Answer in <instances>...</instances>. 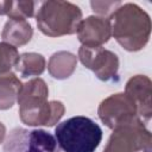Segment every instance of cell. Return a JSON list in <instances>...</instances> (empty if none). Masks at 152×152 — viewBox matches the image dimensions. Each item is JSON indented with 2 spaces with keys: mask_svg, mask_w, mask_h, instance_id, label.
<instances>
[{
  "mask_svg": "<svg viewBox=\"0 0 152 152\" xmlns=\"http://www.w3.org/2000/svg\"><path fill=\"white\" fill-rule=\"evenodd\" d=\"M48 88L43 80L36 78L24 84L18 94L21 120L30 126H52L61 119L64 107L59 101H45Z\"/></svg>",
  "mask_w": 152,
  "mask_h": 152,
  "instance_id": "1",
  "label": "cell"
},
{
  "mask_svg": "<svg viewBox=\"0 0 152 152\" xmlns=\"http://www.w3.org/2000/svg\"><path fill=\"white\" fill-rule=\"evenodd\" d=\"M109 24L114 38L126 50H139L148 40L150 17L134 4L120 5L110 15Z\"/></svg>",
  "mask_w": 152,
  "mask_h": 152,
  "instance_id": "2",
  "label": "cell"
},
{
  "mask_svg": "<svg viewBox=\"0 0 152 152\" xmlns=\"http://www.w3.org/2000/svg\"><path fill=\"white\" fill-rule=\"evenodd\" d=\"M55 138L64 152H95L102 139V129L91 119L78 115L58 124Z\"/></svg>",
  "mask_w": 152,
  "mask_h": 152,
  "instance_id": "3",
  "label": "cell"
},
{
  "mask_svg": "<svg viewBox=\"0 0 152 152\" xmlns=\"http://www.w3.org/2000/svg\"><path fill=\"white\" fill-rule=\"evenodd\" d=\"M39 30L51 37L72 34L82 21L78 6L68 1H45L40 4L36 15Z\"/></svg>",
  "mask_w": 152,
  "mask_h": 152,
  "instance_id": "4",
  "label": "cell"
},
{
  "mask_svg": "<svg viewBox=\"0 0 152 152\" xmlns=\"http://www.w3.org/2000/svg\"><path fill=\"white\" fill-rule=\"evenodd\" d=\"M2 152H59L55 135L44 129L13 128L4 144Z\"/></svg>",
  "mask_w": 152,
  "mask_h": 152,
  "instance_id": "5",
  "label": "cell"
},
{
  "mask_svg": "<svg viewBox=\"0 0 152 152\" xmlns=\"http://www.w3.org/2000/svg\"><path fill=\"white\" fill-rule=\"evenodd\" d=\"M151 135L137 118L115 127L104 152H137L150 146Z\"/></svg>",
  "mask_w": 152,
  "mask_h": 152,
  "instance_id": "6",
  "label": "cell"
},
{
  "mask_svg": "<svg viewBox=\"0 0 152 152\" xmlns=\"http://www.w3.org/2000/svg\"><path fill=\"white\" fill-rule=\"evenodd\" d=\"M81 62L91 69L100 80L108 81L116 76L119 61L115 53L102 49L101 46L82 45L80 49Z\"/></svg>",
  "mask_w": 152,
  "mask_h": 152,
  "instance_id": "7",
  "label": "cell"
},
{
  "mask_svg": "<svg viewBox=\"0 0 152 152\" xmlns=\"http://www.w3.org/2000/svg\"><path fill=\"white\" fill-rule=\"evenodd\" d=\"M137 106L126 94H115L102 101L99 108L100 119L110 128H115L135 118Z\"/></svg>",
  "mask_w": 152,
  "mask_h": 152,
  "instance_id": "8",
  "label": "cell"
},
{
  "mask_svg": "<svg viewBox=\"0 0 152 152\" xmlns=\"http://www.w3.org/2000/svg\"><path fill=\"white\" fill-rule=\"evenodd\" d=\"M77 33L83 45L100 46V44L108 42L110 37L109 20L100 17H89L80 23Z\"/></svg>",
  "mask_w": 152,
  "mask_h": 152,
  "instance_id": "9",
  "label": "cell"
},
{
  "mask_svg": "<svg viewBox=\"0 0 152 152\" xmlns=\"http://www.w3.org/2000/svg\"><path fill=\"white\" fill-rule=\"evenodd\" d=\"M146 78L147 77L140 76V75L131 78L126 86V91H127V96H129V99L135 103L137 112H139L140 115H145L146 119H150L151 103H147L142 99V96H145L146 99H150V95H151L150 80L146 82V84H144Z\"/></svg>",
  "mask_w": 152,
  "mask_h": 152,
  "instance_id": "10",
  "label": "cell"
},
{
  "mask_svg": "<svg viewBox=\"0 0 152 152\" xmlns=\"http://www.w3.org/2000/svg\"><path fill=\"white\" fill-rule=\"evenodd\" d=\"M32 37V27L25 19H10L4 28L2 38L10 45L26 44Z\"/></svg>",
  "mask_w": 152,
  "mask_h": 152,
  "instance_id": "11",
  "label": "cell"
},
{
  "mask_svg": "<svg viewBox=\"0 0 152 152\" xmlns=\"http://www.w3.org/2000/svg\"><path fill=\"white\" fill-rule=\"evenodd\" d=\"M21 87L19 80L13 74L0 75V109H7L13 106Z\"/></svg>",
  "mask_w": 152,
  "mask_h": 152,
  "instance_id": "12",
  "label": "cell"
},
{
  "mask_svg": "<svg viewBox=\"0 0 152 152\" xmlns=\"http://www.w3.org/2000/svg\"><path fill=\"white\" fill-rule=\"evenodd\" d=\"M76 65V58L70 52H58L55 53L49 64L50 74L55 78H65L74 71Z\"/></svg>",
  "mask_w": 152,
  "mask_h": 152,
  "instance_id": "13",
  "label": "cell"
},
{
  "mask_svg": "<svg viewBox=\"0 0 152 152\" xmlns=\"http://www.w3.org/2000/svg\"><path fill=\"white\" fill-rule=\"evenodd\" d=\"M44 66L45 59L42 55L38 53H24L18 58L15 63V68L23 75V77L40 75L44 71Z\"/></svg>",
  "mask_w": 152,
  "mask_h": 152,
  "instance_id": "14",
  "label": "cell"
},
{
  "mask_svg": "<svg viewBox=\"0 0 152 152\" xmlns=\"http://www.w3.org/2000/svg\"><path fill=\"white\" fill-rule=\"evenodd\" d=\"M18 58L19 55L14 46L0 43V75L6 74L13 65H15Z\"/></svg>",
  "mask_w": 152,
  "mask_h": 152,
  "instance_id": "15",
  "label": "cell"
},
{
  "mask_svg": "<svg viewBox=\"0 0 152 152\" xmlns=\"http://www.w3.org/2000/svg\"><path fill=\"white\" fill-rule=\"evenodd\" d=\"M36 5L37 4L33 1H12L11 10L7 15L10 19H25L27 17H32Z\"/></svg>",
  "mask_w": 152,
  "mask_h": 152,
  "instance_id": "16",
  "label": "cell"
},
{
  "mask_svg": "<svg viewBox=\"0 0 152 152\" xmlns=\"http://www.w3.org/2000/svg\"><path fill=\"white\" fill-rule=\"evenodd\" d=\"M90 5H91V8H93L94 12L104 15V14H108L109 12H112V11H115L121 5V2H119V1H116V2H113V1H104V2L91 1Z\"/></svg>",
  "mask_w": 152,
  "mask_h": 152,
  "instance_id": "17",
  "label": "cell"
},
{
  "mask_svg": "<svg viewBox=\"0 0 152 152\" xmlns=\"http://www.w3.org/2000/svg\"><path fill=\"white\" fill-rule=\"evenodd\" d=\"M12 1H0V14H8Z\"/></svg>",
  "mask_w": 152,
  "mask_h": 152,
  "instance_id": "18",
  "label": "cell"
},
{
  "mask_svg": "<svg viewBox=\"0 0 152 152\" xmlns=\"http://www.w3.org/2000/svg\"><path fill=\"white\" fill-rule=\"evenodd\" d=\"M4 134H5V127H4V125L0 122V141H1L2 138H4Z\"/></svg>",
  "mask_w": 152,
  "mask_h": 152,
  "instance_id": "19",
  "label": "cell"
}]
</instances>
